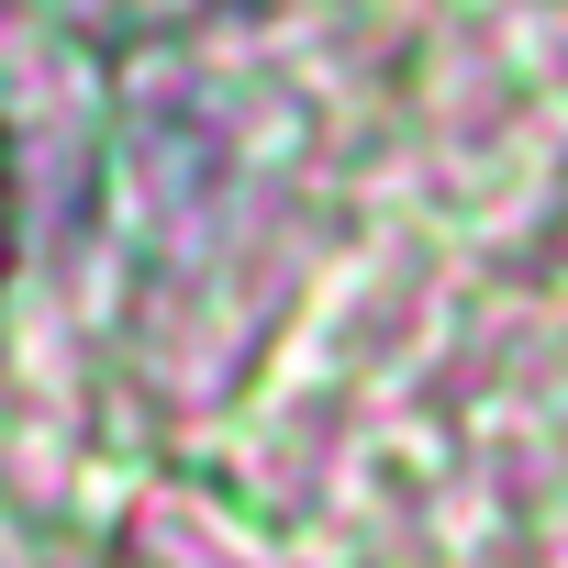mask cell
<instances>
[{"mask_svg": "<svg viewBox=\"0 0 568 568\" xmlns=\"http://www.w3.org/2000/svg\"><path fill=\"white\" fill-rule=\"evenodd\" d=\"M12 245H23V179H12V134H0V278H12Z\"/></svg>", "mask_w": 568, "mask_h": 568, "instance_id": "obj_1", "label": "cell"}]
</instances>
